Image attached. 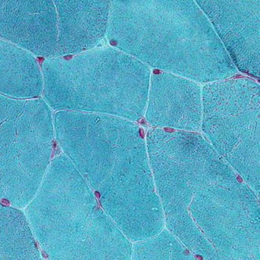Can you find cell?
<instances>
[{"instance_id":"3957f363","label":"cell","mask_w":260,"mask_h":260,"mask_svg":"<svg viewBox=\"0 0 260 260\" xmlns=\"http://www.w3.org/2000/svg\"><path fill=\"white\" fill-rule=\"evenodd\" d=\"M107 38L149 67L210 83L239 73L192 0L111 1Z\"/></svg>"},{"instance_id":"7a4b0ae2","label":"cell","mask_w":260,"mask_h":260,"mask_svg":"<svg viewBox=\"0 0 260 260\" xmlns=\"http://www.w3.org/2000/svg\"><path fill=\"white\" fill-rule=\"evenodd\" d=\"M56 139L130 241L158 235L165 216L155 189L144 129L132 120L104 114L58 111Z\"/></svg>"},{"instance_id":"6da1fadb","label":"cell","mask_w":260,"mask_h":260,"mask_svg":"<svg viewBox=\"0 0 260 260\" xmlns=\"http://www.w3.org/2000/svg\"><path fill=\"white\" fill-rule=\"evenodd\" d=\"M160 198L203 196L164 213L172 234L208 259H259V196L199 132L152 128L146 136Z\"/></svg>"},{"instance_id":"52a82bcc","label":"cell","mask_w":260,"mask_h":260,"mask_svg":"<svg viewBox=\"0 0 260 260\" xmlns=\"http://www.w3.org/2000/svg\"><path fill=\"white\" fill-rule=\"evenodd\" d=\"M202 91L203 136L259 197V83L231 78L207 83Z\"/></svg>"},{"instance_id":"8fae6325","label":"cell","mask_w":260,"mask_h":260,"mask_svg":"<svg viewBox=\"0 0 260 260\" xmlns=\"http://www.w3.org/2000/svg\"><path fill=\"white\" fill-rule=\"evenodd\" d=\"M57 43L54 57L94 49L107 37L111 1H54Z\"/></svg>"},{"instance_id":"9c48e42d","label":"cell","mask_w":260,"mask_h":260,"mask_svg":"<svg viewBox=\"0 0 260 260\" xmlns=\"http://www.w3.org/2000/svg\"><path fill=\"white\" fill-rule=\"evenodd\" d=\"M154 128L199 132L202 119V91L192 80L156 70L151 73L145 111Z\"/></svg>"},{"instance_id":"5b68a950","label":"cell","mask_w":260,"mask_h":260,"mask_svg":"<svg viewBox=\"0 0 260 260\" xmlns=\"http://www.w3.org/2000/svg\"><path fill=\"white\" fill-rule=\"evenodd\" d=\"M44 100L53 110L137 121L145 114L150 67L113 47L94 48L42 64Z\"/></svg>"},{"instance_id":"8992f818","label":"cell","mask_w":260,"mask_h":260,"mask_svg":"<svg viewBox=\"0 0 260 260\" xmlns=\"http://www.w3.org/2000/svg\"><path fill=\"white\" fill-rule=\"evenodd\" d=\"M54 136L45 100L0 94V201L21 208L33 200L50 165Z\"/></svg>"},{"instance_id":"ba28073f","label":"cell","mask_w":260,"mask_h":260,"mask_svg":"<svg viewBox=\"0 0 260 260\" xmlns=\"http://www.w3.org/2000/svg\"><path fill=\"white\" fill-rule=\"evenodd\" d=\"M238 72L260 77V0H197Z\"/></svg>"},{"instance_id":"277c9868","label":"cell","mask_w":260,"mask_h":260,"mask_svg":"<svg viewBox=\"0 0 260 260\" xmlns=\"http://www.w3.org/2000/svg\"><path fill=\"white\" fill-rule=\"evenodd\" d=\"M25 213L50 259H131V241L65 154L51 159Z\"/></svg>"},{"instance_id":"4fadbf2b","label":"cell","mask_w":260,"mask_h":260,"mask_svg":"<svg viewBox=\"0 0 260 260\" xmlns=\"http://www.w3.org/2000/svg\"><path fill=\"white\" fill-rule=\"evenodd\" d=\"M41 254L26 215L0 201V259H40Z\"/></svg>"},{"instance_id":"30bf717a","label":"cell","mask_w":260,"mask_h":260,"mask_svg":"<svg viewBox=\"0 0 260 260\" xmlns=\"http://www.w3.org/2000/svg\"><path fill=\"white\" fill-rule=\"evenodd\" d=\"M0 38L33 55L54 57L57 43L54 1H0Z\"/></svg>"},{"instance_id":"7c38bea8","label":"cell","mask_w":260,"mask_h":260,"mask_svg":"<svg viewBox=\"0 0 260 260\" xmlns=\"http://www.w3.org/2000/svg\"><path fill=\"white\" fill-rule=\"evenodd\" d=\"M43 90V72L35 55L0 38V94L33 99Z\"/></svg>"}]
</instances>
